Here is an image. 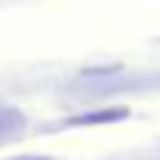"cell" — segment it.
<instances>
[{"instance_id": "obj_1", "label": "cell", "mask_w": 160, "mask_h": 160, "mask_svg": "<svg viewBox=\"0 0 160 160\" xmlns=\"http://www.w3.org/2000/svg\"><path fill=\"white\" fill-rule=\"evenodd\" d=\"M129 118L127 107H112V110H98V112H84V115H73L65 121V127H93V124H112V121H124Z\"/></svg>"}, {"instance_id": "obj_3", "label": "cell", "mask_w": 160, "mask_h": 160, "mask_svg": "<svg viewBox=\"0 0 160 160\" xmlns=\"http://www.w3.org/2000/svg\"><path fill=\"white\" fill-rule=\"evenodd\" d=\"M11 112H0V129H3V124H6V118H8Z\"/></svg>"}, {"instance_id": "obj_2", "label": "cell", "mask_w": 160, "mask_h": 160, "mask_svg": "<svg viewBox=\"0 0 160 160\" xmlns=\"http://www.w3.org/2000/svg\"><path fill=\"white\" fill-rule=\"evenodd\" d=\"M6 160H51L45 155H20V158H6Z\"/></svg>"}]
</instances>
